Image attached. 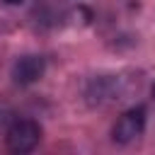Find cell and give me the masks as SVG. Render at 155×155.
I'll use <instances>...</instances> for the list:
<instances>
[{"label": "cell", "instance_id": "cell-4", "mask_svg": "<svg viewBox=\"0 0 155 155\" xmlns=\"http://www.w3.org/2000/svg\"><path fill=\"white\" fill-rule=\"evenodd\" d=\"M7 5H19V2H24V0H5Z\"/></svg>", "mask_w": 155, "mask_h": 155}, {"label": "cell", "instance_id": "cell-2", "mask_svg": "<svg viewBox=\"0 0 155 155\" xmlns=\"http://www.w3.org/2000/svg\"><path fill=\"white\" fill-rule=\"evenodd\" d=\"M143 128H145V109L131 107L116 119V124L111 128V140L119 145H128L143 133Z\"/></svg>", "mask_w": 155, "mask_h": 155}, {"label": "cell", "instance_id": "cell-1", "mask_svg": "<svg viewBox=\"0 0 155 155\" xmlns=\"http://www.w3.org/2000/svg\"><path fill=\"white\" fill-rule=\"evenodd\" d=\"M41 140V126L31 119H17L5 133V143L12 153H31Z\"/></svg>", "mask_w": 155, "mask_h": 155}, {"label": "cell", "instance_id": "cell-3", "mask_svg": "<svg viewBox=\"0 0 155 155\" xmlns=\"http://www.w3.org/2000/svg\"><path fill=\"white\" fill-rule=\"evenodd\" d=\"M44 70H46V61L41 56H22L15 61L12 65V80L17 85H34L36 80L44 78Z\"/></svg>", "mask_w": 155, "mask_h": 155}, {"label": "cell", "instance_id": "cell-5", "mask_svg": "<svg viewBox=\"0 0 155 155\" xmlns=\"http://www.w3.org/2000/svg\"><path fill=\"white\" fill-rule=\"evenodd\" d=\"M153 97H155V85H153Z\"/></svg>", "mask_w": 155, "mask_h": 155}]
</instances>
